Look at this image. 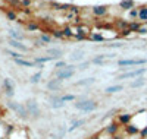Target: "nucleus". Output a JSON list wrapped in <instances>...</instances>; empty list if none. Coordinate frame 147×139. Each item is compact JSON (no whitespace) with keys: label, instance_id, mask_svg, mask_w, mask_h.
Here are the masks:
<instances>
[{"label":"nucleus","instance_id":"1","mask_svg":"<svg viewBox=\"0 0 147 139\" xmlns=\"http://www.w3.org/2000/svg\"><path fill=\"white\" fill-rule=\"evenodd\" d=\"M74 107L80 111H84V113H91V111H96L99 108V103H97L96 100H81V101H77V103H74Z\"/></svg>","mask_w":147,"mask_h":139},{"label":"nucleus","instance_id":"2","mask_svg":"<svg viewBox=\"0 0 147 139\" xmlns=\"http://www.w3.org/2000/svg\"><path fill=\"white\" fill-rule=\"evenodd\" d=\"M77 73V66H74V65H68L66 67L63 69H60V70H56L55 73V78H57L59 81H66V79H71L74 75Z\"/></svg>","mask_w":147,"mask_h":139},{"label":"nucleus","instance_id":"3","mask_svg":"<svg viewBox=\"0 0 147 139\" xmlns=\"http://www.w3.org/2000/svg\"><path fill=\"white\" fill-rule=\"evenodd\" d=\"M6 106H7L10 110H13L21 119H27V117L30 116L28 111H27V107L24 106V104H21V103H16V101H7Z\"/></svg>","mask_w":147,"mask_h":139},{"label":"nucleus","instance_id":"4","mask_svg":"<svg viewBox=\"0 0 147 139\" xmlns=\"http://www.w3.org/2000/svg\"><path fill=\"white\" fill-rule=\"evenodd\" d=\"M25 107H27V111H28V114L34 119H38L41 116V110H40V106L38 103H37L35 100H28L27 103H25Z\"/></svg>","mask_w":147,"mask_h":139},{"label":"nucleus","instance_id":"5","mask_svg":"<svg viewBox=\"0 0 147 139\" xmlns=\"http://www.w3.org/2000/svg\"><path fill=\"white\" fill-rule=\"evenodd\" d=\"M147 63V59H121L118 60V66L128 67V66H143Z\"/></svg>","mask_w":147,"mask_h":139},{"label":"nucleus","instance_id":"6","mask_svg":"<svg viewBox=\"0 0 147 139\" xmlns=\"http://www.w3.org/2000/svg\"><path fill=\"white\" fill-rule=\"evenodd\" d=\"M2 85H3V92H5V95L7 98H12V97L15 95V84L12 82L10 78H5L3 82H2Z\"/></svg>","mask_w":147,"mask_h":139},{"label":"nucleus","instance_id":"7","mask_svg":"<svg viewBox=\"0 0 147 139\" xmlns=\"http://www.w3.org/2000/svg\"><path fill=\"white\" fill-rule=\"evenodd\" d=\"M144 73H146V67H140V69L131 70V72H127V73H121L116 79L122 81V79H128V78H140V76H143Z\"/></svg>","mask_w":147,"mask_h":139},{"label":"nucleus","instance_id":"8","mask_svg":"<svg viewBox=\"0 0 147 139\" xmlns=\"http://www.w3.org/2000/svg\"><path fill=\"white\" fill-rule=\"evenodd\" d=\"M49 104H50V107H52V108L59 110V108H63L66 103H63L62 95H60V97H59V95H52L50 98H49Z\"/></svg>","mask_w":147,"mask_h":139},{"label":"nucleus","instance_id":"9","mask_svg":"<svg viewBox=\"0 0 147 139\" xmlns=\"http://www.w3.org/2000/svg\"><path fill=\"white\" fill-rule=\"evenodd\" d=\"M9 45L10 47H13L15 50H18L19 53H27L28 51V47L25 45V44H22L21 41H16V40H13V38H9Z\"/></svg>","mask_w":147,"mask_h":139},{"label":"nucleus","instance_id":"10","mask_svg":"<svg viewBox=\"0 0 147 139\" xmlns=\"http://www.w3.org/2000/svg\"><path fill=\"white\" fill-rule=\"evenodd\" d=\"M119 129H121V124L118 122H112V123H109L105 128V133H107L109 136H113V135H116L119 132Z\"/></svg>","mask_w":147,"mask_h":139},{"label":"nucleus","instance_id":"11","mask_svg":"<svg viewBox=\"0 0 147 139\" xmlns=\"http://www.w3.org/2000/svg\"><path fill=\"white\" fill-rule=\"evenodd\" d=\"M91 12H93V15H94V16H97V18H103V16L107 15V6H103V5H100V6H94V7L91 9Z\"/></svg>","mask_w":147,"mask_h":139},{"label":"nucleus","instance_id":"12","mask_svg":"<svg viewBox=\"0 0 147 139\" xmlns=\"http://www.w3.org/2000/svg\"><path fill=\"white\" fill-rule=\"evenodd\" d=\"M132 119H134V117H132V114H128V113H125V114H119L116 122H118L121 126H124V128H125V126L131 124Z\"/></svg>","mask_w":147,"mask_h":139},{"label":"nucleus","instance_id":"13","mask_svg":"<svg viewBox=\"0 0 147 139\" xmlns=\"http://www.w3.org/2000/svg\"><path fill=\"white\" fill-rule=\"evenodd\" d=\"M140 128H138V126H136V124H128V126H125V128H124V132L128 135V136H136V135H140Z\"/></svg>","mask_w":147,"mask_h":139},{"label":"nucleus","instance_id":"14","mask_svg":"<svg viewBox=\"0 0 147 139\" xmlns=\"http://www.w3.org/2000/svg\"><path fill=\"white\" fill-rule=\"evenodd\" d=\"M60 88H62V81H59L57 78L50 79L47 82V90L49 91H57V90H60Z\"/></svg>","mask_w":147,"mask_h":139},{"label":"nucleus","instance_id":"15","mask_svg":"<svg viewBox=\"0 0 147 139\" xmlns=\"http://www.w3.org/2000/svg\"><path fill=\"white\" fill-rule=\"evenodd\" d=\"M85 123H87V119H77V120H72L71 126L68 128V132H74L75 129H80L81 126H84Z\"/></svg>","mask_w":147,"mask_h":139},{"label":"nucleus","instance_id":"16","mask_svg":"<svg viewBox=\"0 0 147 139\" xmlns=\"http://www.w3.org/2000/svg\"><path fill=\"white\" fill-rule=\"evenodd\" d=\"M119 7L122 10H132L136 7V2L134 0H122V2H119Z\"/></svg>","mask_w":147,"mask_h":139},{"label":"nucleus","instance_id":"17","mask_svg":"<svg viewBox=\"0 0 147 139\" xmlns=\"http://www.w3.org/2000/svg\"><path fill=\"white\" fill-rule=\"evenodd\" d=\"M18 66H22V67H35L37 63L35 61H31V60H25V59H16L13 60Z\"/></svg>","mask_w":147,"mask_h":139},{"label":"nucleus","instance_id":"18","mask_svg":"<svg viewBox=\"0 0 147 139\" xmlns=\"http://www.w3.org/2000/svg\"><path fill=\"white\" fill-rule=\"evenodd\" d=\"M96 82V78H84V79H81V81H77L75 84V86H90V85H93Z\"/></svg>","mask_w":147,"mask_h":139},{"label":"nucleus","instance_id":"19","mask_svg":"<svg viewBox=\"0 0 147 139\" xmlns=\"http://www.w3.org/2000/svg\"><path fill=\"white\" fill-rule=\"evenodd\" d=\"M121 91H124V85H110L105 90L106 94H116V92H121Z\"/></svg>","mask_w":147,"mask_h":139},{"label":"nucleus","instance_id":"20","mask_svg":"<svg viewBox=\"0 0 147 139\" xmlns=\"http://www.w3.org/2000/svg\"><path fill=\"white\" fill-rule=\"evenodd\" d=\"M138 19L141 23H147V6L138 7Z\"/></svg>","mask_w":147,"mask_h":139},{"label":"nucleus","instance_id":"21","mask_svg":"<svg viewBox=\"0 0 147 139\" xmlns=\"http://www.w3.org/2000/svg\"><path fill=\"white\" fill-rule=\"evenodd\" d=\"M9 35H10V38H13V40H16V41H21V43L25 40L24 34H21V32L16 31V29H9Z\"/></svg>","mask_w":147,"mask_h":139},{"label":"nucleus","instance_id":"22","mask_svg":"<svg viewBox=\"0 0 147 139\" xmlns=\"http://www.w3.org/2000/svg\"><path fill=\"white\" fill-rule=\"evenodd\" d=\"M115 27L119 29V32L121 31H124V29H127L128 27H129V21H124V19H116L115 21Z\"/></svg>","mask_w":147,"mask_h":139},{"label":"nucleus","instance_id":"23","mask_svg":"<svg viewBox=\"0 0 147 139\" xmlns=\"http://www.w3.org/2000/svg\"><path fill=\"white\" fill-rule=\"evenodd\" d=\"M71 60L72 61H77V63L82 61L84 60V51H82V50H77V51H74L71 54Z\"/></svg>","mask_w":147,"mask_h":139},{"label":"nucleus","instance_id":"24","mask_svg":"<svg viewBox=\"0 0 147 139\" xmlns=\"http://www.w3.org/2000/svg\"><path fill=\"white\" fill-rule=\"evenodd\" d=\"M47 54L60 59V57L63 56V50H60V48H47Z\"/></svg>","mask_w":147,"mask_h":139},{"label":"nucleus","instance_id":"25","mask_svg":"<svg viewBox=\"0 0 147 139\" xmlns=\"http://www.w3.org/2000/svg\"><path fill=\"white\" fill-rule=\"evenodd\" d=\"M53 60H59L57 57H53V56H43V57H35V63L38 65H43V63H47V61H53Z\"/></svg>","mask_w":147,"mask_h":139},{"label":"nucleus","instance_id":"26","mask_svg":"<svg viewBox=\"0 0 147 139\" xmlns=\"http://www.w3.org/2000/svg\"><path fill=\"white\" fill-rule=\"evenodd\" d=\"M141 27H143V23H141L140 21H129V27H128V28H129L132 32H138Z\"/></svg>","mask_w":147,"mask_h":139},{"label":"nucleus","instance_id":"27","mask_svg":"<svg viewBox=\"0 0 147 139\" xmlns=\"http://www.w3.org/2000/svg\"><path fill=\"white\" fill-rule=\"evenodd\" d=\"M106 59H107L106 54H99V56H96V57L91 59V63H93V65H103Z\"/></svg>","mask_w":147,"mask_h":139},{"label":"nucleus","instance_id":"28","mask_svg":"<svg viewBox=\"0 0 147 139\" xmlns=\"http://www.w3.org/2000/svg\"><path fill=\"white\" fill-rule=\"evenodd\" d=\"M5 13H6V18L9 21H18V13H16L13 9H6Z\"/></svg>","mask_w":147,"mask_h":139},{"label":"nucleus","instance_id":"29","mask_svg":"<svg viewBox=\"0 0 147 139\" xmlns=\"http://www.w3.org/2000/svg\"><path fill=\"white\" fill-rule=\"evenodd\" d=\"M41 72L38 70V72H37V73H34V75H31V76H30V84H32V85H35V84H38L40 81H41Z\"/></svg>","mask_w":147,"mask_h":139},{"label":"nucleus","instance_id":"30","mask_svg":"<svg viewBox=\"0 0 147 139\" xmlns=\"http://www.w3.org/2000/svg\"><path fill=\"white\" fill-rule=\"evenodd\" d=\"M144 85H146V79H144V78H138V79L132 81V82L129 84L131 88H140V86H144Z\"/></svg>","mask_w":147,"mask_h":139},{"label":"nucleus","instance_id":"31","mask_svg":"<svg viewBox=\"0 0 147 139\" xmlns=\"http://www.w3.org/2000/svg\"><path fill=\"white\" fill-rule=\"evenodd\" d=\"M88 40L90 41H97V43H103L105 41V37L102 34H90L88 35Z\"/></svg>","mask_w":147,"mask_h":139},{"label":"nucleus","instance_id":"32","mask_svg":"<svg viewBox=\"0 0 147 139\" xmlns=\"http://www.w3.org/2000/svg\"><path fill=\"white\" fill-rule=\"evenodd\" d=\"M62 31H63L65 38H74V37H75V32L72 31V28H71V27H65Z\"/></svg>","mask_w":147,"mask_h":139},{"label":"nucleus","instance_id":"33","mask_svg":"<svg viewBox=\"0 0 147 139\" xmlns=\"http://www.w3.org/2000/svg\"><path fill=\"white\" fill-rule=\"evenodd\" d=\"M7 54L12 56V59H13V60H16V59H24V57H25L22 53H19V51H13V50H7Z\"/></svg>","mask_w":147,"mask_h":139},{"label":"nucleus","instance_id":"34","mask_svg":"<svg viewBox=\"0 0 147 139\" xmlns=\"http://www.w3.org/2000/svg\"><path fill=\"white\" fill-rule=\"evenodd\" d=\"M25 28H27L28 31H38V29H40V25L35 23V22H27Z\"/></svg>","mask_w":147,"mask_h":139},{"label":"nucleus","instance_id":"35","mask_svg":"<svg viewBox=\"0 0 147 139\" xmlns=\"http://www.w3.org/2000/svg\"><path fill=\"white\" fill-rule=\"evenodd\" d=\"M50 34H52V37H55V38H59V40H63V38H65L62 29H53Z\"/></svg>","mask_w":147,"mask_h":139},{"label":"nucleus","instance_id":"36","mask_svg":"<svg viewBox=\"0 0 147 139\" xmlns=\"http://www.w3.org/2000/svg\"><path fill=\"white\" fill-rule=\"evenodd\" d=\"M62 100H63V103H69V101H77L78 97L74 94H65V95H62Z\"/></svg>","mask_w":147,"mask_h":139},{"label":"nucleus","instance_id":"37","mask_svg":"<svg viewBox=\"0 0 147 139\" xmlns=\"http://www.w3.org/2000/svg\"><path fill=\"white\" fill-rule=\"evenodd\" d=\"M40 40L44 43V44H47V43H52V40H53V37H50V35H47V34H40Z\"/></svg>","mask_w":147,"mask_h":139},{"label":"nucleus","instance_id":"38","mask_svg":"<svg viewBox=\"0 0 147 139\" xmlns=\"http://www.w3.org/2000/svg\"><path fill=\"white\" fill-rule=\"evenodd\" d=\"M66 66H68V65H66L65 60H59V61L55 63V69H56V70H60V69H63V67H66Z\"/></svg>","mask_w":147,"mask_h":139},{"label":"nucleus","instance_id":"39","mask_svg":"<svg viewBox=\"0 0 147 139\" xmlns=\"http://www.w3.org/2000/svg\"><path fill=\"white\" fill-rule=\"evenodd\" d=\"M50 6H52V9H53V10H59V12H62V5L57 3V2H52V3H50Z\"/></svg>","mask_w":147,"mask_h":139},{"label":"nucleus","instance_id":"40","mask_svg":"<svg viewBox=\"0 0 147 139\" xmlns=\"http://www.w3.org/2000/svg\"><path fill=\"white\" fill-rule=\"evenodd\" d=\"M129 18H131V19H138V9L129 10Z\"/></svg>","mask_w":147,"mask_h":139},{"label":"nucleus","instance_id":"41","mask_svg":"<svg viewBox=\"0 0 147 139\" xmlns=\"http://www.w3.org/2000/svg\"><path fill=\"white\" fill-rule=\"evenodd\" d=\"M90 63H91V61H82V63H80V65H78L77 67H78L80 70H85V69H87V67L90 66Z\"/></svg>","mask_w":147,"mask_h":139},{"label":"nucleus","instance_id":"42","mask_svg":"<svg viewBox=\"0 0 147 139\" xmlns=\"http://www.w3.org/2000/svg\"><path fill=\"white\" fill-rule=\"evenodd\" d=\"M74 38L78 40V41H82V40H88V35H85V34H75Z\"/></svg>","mask_w":147,"mask_h":139},{"label":"nucleus","instance_id":"43","mask_svg":"<svg viewBox=\"0 0 147 139\" xmlns=\"http://www.w3.org/2000/svg\"><path fill=\"white\" fill-rule=\"evenodd\" d=\"M21 7H24V9L31 7V0H21Z\"/></svg>","mask_w":147,"mask_h":139},{"label":"nucleus","instance_id":"44","mask_svg":"<svg viewBox=\"0 0 147 139\" xmlns=\"http://www.w3.org/2000/svg\"><path fill=\"white\" fill-rule=\"evenodd\" d=\"M140 138L141 139H147V126H143V129L140 130Z\"/></svg>","mask_w":147,"mask_h":139},{"label":"nucleus","instance_id":"45","mask_svg":"<svg viewBox=\"0 0 147 139\" xmlns=\"http://www.w3.org/2000/svg\"><path fill=\"white\" fill-rule=\"evenodd\" d=\"M131 34H132V31H131L129 28H127V29H124V31H121V35H122V37H129Z\"/></svg>","mask_w":147,"mask_h":139},{"label":"nucleus","instance_id":"46","mask_svg":"<svg viewBox=\"0 0 147 139\" xmlns=\"http://www.w3.org/2000/svg\"><path fill=\"white\" fill-rule=\"evenodd\" d=\"M34 45H35V47H44L46 44H44L41 40H35V41H34Z\"/></svg>","mask_w":147,"mask_h":139},{"label":"nucleus","instance_id":"47","mask_svg":"<svg viewBox=\"0 0 147 139\" xmlns=\"http://www.w3.org/2000/svg\"><path fill=\"white\" fill-rule=\"evenodd\" d=\"M138 34H147V23H146V25H143V27L140 28Z\"/></svg>","mask_w":147,"mask_h":139},{"label":"nucleus","instance_id":"48","mask_svg":"<svg viewBox=\"0 0 147 139\" xmlns=\"http://www.w3.org/2000/svg\"><path fill=\"white\" fill-rule=\"evenodd\" d=\"M12 6H21V0H10Z\"/></svg>","mask_w":147,"mask_h":139},{"label":"nucleus","instance_id":"49","mask_svg":"<svg viewBox=\"0 0 147 139\" xmlns=\"http://www.w3.org/2000/svg\"><path fill=\"white\" fill-rule=\"evenodd\" d=\"M106 47H121L122 44H105Z\"/></svg>","mask_w":147,"mask_h":139},{"label":"nucleus","instance_id":"50","mask_svg":"<svg viewBox=\"0 0 147 139\" xmlns=\"http://www.w3.org/2000/svg\"><path fill=\"white\" fill-rule=\"evenodd\" d=\"M112 139H122V136H119V135L116 133V135H113V136H112Z\"/></svg>","mask_w":147,"mask_h":139},{"label":"nucleus","instance_id":"51","mask_svg":"<svg viewBox=\"0 0 147 139\" xmlns=\"http://www.w3.org/2000/svg\"><path fill=\"white\" fill-rule=\"evenodd\" d=\"M31 2H32V0H31Z\"/></svg>","mask_w":147,"mask_h":139}]
</instances>
